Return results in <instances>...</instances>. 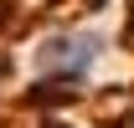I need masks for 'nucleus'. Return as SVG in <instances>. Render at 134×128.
I'll list each match as a JSON object with an SVG mask.
<instances>
[{
	"instance_id": "obj_1",
	"label": "nucleus",
	"mask_w": 134,
	"mask_h": 128,
	"mask_svg": "<svg viewBox=\"0 0 134 128\" xmlns=\"http://www.w3.org/2000/svg\"><path fill=\"white\" fill-rule=\"evenodd\" d=\"M47 62L83 67V62H93V41H88V36H77V41H57V46H47Z\"/></svg>"
},
{
	"instance_id": "obj_2",
	"label": "nucleus",
	"mask_w": 134,
	"mask_h": 128,
	"mask_svg": "<svg viewBox=\"0 0 134 128\" xmlns=\"http://www.w3.org/2000/svg\"><path fill=\"white\" fill-rule=\"evenodd\" d=\"M0 26H5V5H0Z\"/></svg>"
}]
</instances>
